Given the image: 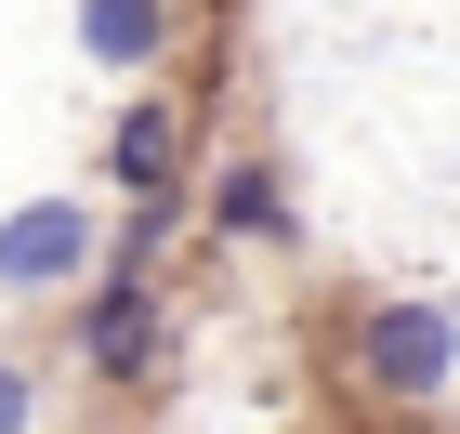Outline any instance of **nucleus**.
<instances>
[{"label":"nucleus","instance_id":"f03ea898","mask_svg":"<svg viewBox=\"0 0 460 434\" xmlns=\"http://www.w3.org/2000/svg\"><path fill=\"white\" fill-rule=\"evenodd\" d=\"M93 263H106L93 198H13V211H0V289H13V303H53V289L79 303Z\"/></svg>","mask_w":460,"mask_h":434},{"label":"nucleus","instance_id":"0eeeda50","mask_svg":"<svg viewBox=\"0 0 460 434\" xmlns=\"http://www.w3.org/2000/svg\"><path fill=\"white\" fill-rule=\"evenodd\" d=\"M172 237H184V184H172V198H132V224L106 237V263H158Z\"/></svg>","mask_w":460,"mask_h":434},{"label":"nucleus","instance_id":"7ed1b4c3","mask_svg":"<svg viewBox=\"0 0 460 434\" xmlns=\"http://www.w3.org/2000/svg\"><path fill=\"white\" fill-rule=\"evenodd\" d=\"M158 356H172L158 277L145 263H93V289H79V368L93 382H158Z\"/></svg>","mask_w":460,"mask_h":434},{"label":"nucleus","instance_id":"f257e3e1","mask_svg":"<svg viewBox=\"0 0 460 434\" xmlns=\"http://www.w3.org/2000/svg\"><path fill=\"white\" fill-rule=\"evenodd\" d=\"M355 382L382 408H434L460 382V316L434 303V289H394V303H368L355 316Z\"/></svg>","mask_w":460,"mask_h":434},{"label":"nucleus","instance_id":"6e6552de","mask_svg":"<svg viewBox=\"0 0 460 434\" xmlns=\"http://www.w3.org/2000/svg\"><path fill=\"white\" fill-rule=\"evenodd\" d=\"M0 434H40V368L0 356Z\"/></svg>","mask_w":460,"mask_h":434},{"label":"nucleus","instance_id":"20e7f679","mask_svg":"<svg viewBox=\"0 0 460 434\" xmlns=\"http://www.w3.org/2000/svg\"><path fill=\"white\" fill-rule=\"evenodd\" d=\"M172 40H184L172 0H79V53H93L106 79H158V66H172Z\"/></svg>","mask_w":460,"mask_h":434},{"label":"nucleus","instance_id":"423d86ee","mask_svg":"<svg viewBox=\"0 0 460 434\" xmlns=\"http://www.w3.org/2000/svg\"><path fill=\"white\" fill-rule=\"evenodd\" d=\"M211 224L224 237H289V172L277 158H224L211 172Z\"/></svg>","mask_w":460,"mask_h":434},{"label":"nucleus","instance_id":"39448f33","mask_svg":"<svg viewBox=\"0 0 460 434\" xmlns=\"http://www.w3.org/2000/svg\"><path fill=\"white\" fill-rule=\"evenodd\" d=\"M106 172L132 184V198H172V184H184V106H172V93H132V106H119Z\"/></svg>","mask_w":460,"mask_h":434}]
</instances>
